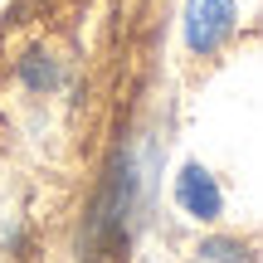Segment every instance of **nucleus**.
I'll use <instances>...</instances> for the list:
<instances>
[{
	"label": "nucleus",
	"instance_id": "nucleus-1",
	"mask_svg": "<svg viewBox=\"0 0 263 263\" xmlns=\"http://www.w3.org/2000/svg\"><path fill=\"white\" fill-rule=\"evenodd\" d=\"M132 200H137V171H132V156H117L112 180H107L103 200H98L93 219H88V258H103V254H117V249H127Z\"/></svg>",
	"mask_w": 263,
	"mask_h": 263
},
{
	"label": "nucleus",
	"instance_id": "nucleus-2",
	"mask_svg": "<svg viewBox=\"0 0 263 263\" xmlns=\"http://www.w3.org/2000/svg\"><path fill=\"white\" fill-rule=\"evenodd\" d=\"M234 0H190L185 5V44L195 54H215L229 34H234Z\"/></svg>",
	"mask_w": 263,
	"mask_h": 263
},
{
	"label": "nucleus",
	"instance_id": "nucleus-3",
	"mask_svg": "<svg viewBox=\"0 0 263 263\" xmlns=\"http://www.w3.org/2000/svg\"><path fill=\"white\" fill-rule=\"evenodd\" d=\"M176 205L185 210L190 219H219V210H224V200H219V185H215V176H210L205 166H195L190 161L185 171L176 176Z\"/></svg>",
	"mask_w": 263,
	"mask_h": 263
},
{
	"label": "nucleus",
	"instance_id": "nucleus-4",
	"mask_svg": "<svg viewBox=\"0 0 263 263\" xmlns=\"http://www.w3.org/2000/svg\"><path fill=\"white\" fill-rule=\"evenodd\" d=\"M200 258H210V263H249V249L239 239H205L200 244Z\"/></svg>",
	"mask_w": 263,
	"mask_h": 263
},
{
	"label": "nucleus",
	"instance_id": "nucleus-5",
	"mask_svg": "<svg viewBox=\"0 0 263 263\" xmlns=\"http://www.w3.org/2000/svg\"><path fill=\"white\" fill-rule=\"evenodd\" d=\"M20 73H25V83H29V88H54V83H59V68L49 64L44 54H29Z\"/></svg>",
	"mask_w": 263,
	"mask_h": 263
}]
</instances>
